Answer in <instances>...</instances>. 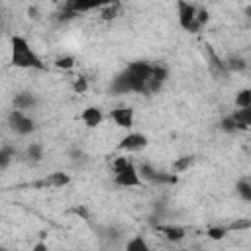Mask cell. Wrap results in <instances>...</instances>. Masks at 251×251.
Here are the masks:
<instances>
[{"instance_id": "4fadbf2b", "label": "cell", "mask_w": 251, "mask_h": 251, "mask_svg": "<svg viewBox=\"0 0 251 251\" xmlns=\"http://www.w3.org/2000/svg\"><path fill=\"white\" fill-rule=\"evenodd\" d=\"M235 108L241 110V108H251V90L249 88H243L235 94Z\"/></svg>"}, {"instance_id": "30bf717a", "label": "cell", "mask_w": 251, "mask_h": 251, "mask_svg": "<svg viewBox=\"0 0 251 251\" xmlns=\"http://www.w3.org/2000/svg\"><path fill=\"white\" fill-rule=\"evenodd\" d=\"M37 104L35 96L29 92H20L14 96V110H22V112H29L33 106Z\"/></svg>"}, {"instance_id": "ba28073f", "label": "cell", "mask_w": 251, "mask_h": 251, "mask_svg": "<svg viewBox=\"0 0 251 251\" xmlns=\"http://www.w3.org/2000/svg\"><path fill=\"white\" fill-rule=\"evenodd\" d=\"M71 182V176L67 175V173H63V171H57V173H49L41 182H39V186H49V188H63V186H67Z\"/></svg>"}, {"instance_id": "52a82bcc", "label": "cell", "mask_w": 251, "mask_h": 251, "mask_svg": "<svg viewBox=\"0 0 251 251\" xmlns=\"http://www.w3.org/2000/svg\"><path fill=\"white\" fill-rule=\"evenodd\" d=\"M78 120L82 122L84 127H88V129H96V127L104 122V112H102L98 106H86V108L78 114Z\"/></svg>"}, {"instance_id": "44dd1931", "label": "cell", "mask_w": 251, "mask_h": 251, "mask_svg": "<svg viewBox=\"0 0 251 251\" xmlns=\"http://www.w3.org/2000/svg\"><path fill=\"white\" fill-rule=\"evenodd\" d=\"M222 129L227 131V133H235V131H239V127H237V124L233 122L231 116H227V118L222 120Z\"/></svg>"}, {"instance_id": "5bb4252c", "label": "cell", "mask_w": 251, "mask_h": 251, "mask_svg": "<svg viewBox=\"0 0 251 251\" xmlns=\"http://www.w3.org/2000/svg\"><path fill=\"white\" fill-rule=\"evenodd\" d=\"M25 155H27L31 161H41V159L45 157V149H43V145H41V143L33 141V143H29V145H27Z\"/></svg>"}, {"instance_id": "ac0fdd59", "label": "cell", "mask_w": 251, "mask_h": 251, "mask_svg": "<svg viewBox=\"0 0 251 251\" xmlns=\"http://www.w3.org/2000/svg\"><path fill=\"white\" fill-rule=\"evenodd\" d=\"M55 67L61 69V71H71L75 67V59L71 55H61L55 59Z\"/></svg>"}, {"instance_id": "7a4b0ae2", "label": "cell", "mask_w": 251, "mask_h": 251, "mask_svg": "<svg viewBox=\"0 0 251 251\" xmlns=\"http://www.w3.org/2000/svg\"><path fill=\"white\" fill-rule=\"evenodd\" d=\"M176 14H178V24L184 31L198 33L204 29V25L210 20V14L204 6L192 4V2H176Z\"/></svg>"}, {"instance_id": "5b68a950", "label": "cell", "mask_w": 251, "mask_h": 251, "mask_svg": "<svg viewBox=\"0 0 251 251\" xmlns=\"http://www.w3.org/2000/svg\"><path fill=\"white\" fill-rule=\"evenodd\" d=\"M147 145H149V139H147L145 133H141V131H127V133L120 139V143L116 145V149H118V153L129 155V153H139V151H143Z\"/></svg>"}, {"instance_id": "d6986e66", "label": "cell", "mask_w": 251, "mask_h": 251, "mask_svg": "<svg viewBox=\"0 0 251 251\" xmlns=\"http://www.w3.org/2000/svg\"><path fill=\"white\" fill-rule=\"evenodd\" d=\"M192 163H194V157H180L173 163V171L175 173H184Z\"/></svg>"}, {"instance_id": "6da1fadb", "label": "cell", "mask_w": 251, "mask_h": 251, "mask_svg": "<svg viewBox=\"0 0 251 251\" xmlns=\"http://www.w3.org/2000/svg\"><path fill=\"white\" fill-rule=\"evenodd\" d=\"M10 63L16 69H45L41 57L35 53V49L29 45V41L24 35H12L10 37Z\"/></svg>"}, {"instance_id": "277c9868", "label": "cell", "mask_w": 251, "mask_h": 251, "mask_svg": "<svg viewBox=\"0 0 251 251\" xmlns=\"http://www.w3.org/2000/svg\"><path fill=\"white\" fill-rule=\"evenodd\" d=\"M112 182L120 188H139L143 184V180L139 176V171H137V165L133 161L127 163L124 169L112 173Z\"/></svg>"}, {"instance_id": "8992f818", "label": "cell", "mask_w": 251, "mask_h": 251, "mask_svg": "<svg viewBox=\"0 0 251 251\" xmlns=\"http://www.w3.org/2000/svg\"><path fill=\"white\" fill-rule=\"evenodd\" d=\"M110 120H112L118 127L131 131V127H133V124H135V112H133L131 106H118V108L110 110Z\"/></svg>"}, {"instance_id": "ffe728a7", "label": "cell", "mask_w": 251, "mask_h": 251, "mask_svg": "<svg viewBox=\"0 0 251 251\" xmlns=\"http://www.w3.org/2000/svg\"><path fill=\"white\" fill-rule=\"evenodd\" d=\"M14 159V151L10 147H0V169H6Z\"/></svg>"}, {"instance_id": "e0dca14e", "label": "cell", "mask_w": 251, "mask_h": 251, "mask_svg": "<svg viewBox=\"0 0 251 251\" xmlns=\"http://www.w3.org/2000/svg\"><path fill=\"white\" fill-rule=\"evenodd\" d=\"M71 88L75 94H84L88 90V80L84 76H75L73 82H71Z\"/></svg>"}, {"instance_id": "2e32d148", "label": "cell", "mask_w": 251, "mask_h": 251, "mask_svg": "<svg viewBox=\"0 0 251 251\" xmlns=\"http://www.w3.org/2000/svg\"><path fill=\"white\" fill-rule=\"evenodd\" d=\"M118 14H120V4H106V6H102L100 18L108 22V20H114V18H118Z\"/></svg>"}, {"instance_id": "9c48e42d", "label": "cell", "mask_w": 251, "mask_h": 251, "mask_svg": "<svg viewBox=\"0 0 251 251\" xmlns=\"http://www.w3.org/2000/svg\"><path fill=\"white\" fill-rule=\"evenodd\" d=\"M159 231H161V235H163L167 241H171V243H178V241H182V239L186 237V229H184L182 226L167 224V226H161Z\"/></svg>"}, {"instance_id": "3957f363", "label": "cell", "mask_w": 251, "mask_h": 251, "mask_svg": "<svg viewBox=\"0 0 251 251\" xmlns=\"http://www.w3.org/2000/svg\"><path fill=\"white\" fill-rule=\"evenodd\" d=\"M6 124L16 135H22V137L33 133L35 129V120L31 118V114L22 110H10L6 116Z\"/></svg>"}, {"instance_id": "9a60e30c", "label": "cell", "mask_w": 251, "mask_h": 251, "mask_svg": "<svg viewBox=\"0 0 251 251\" xmlns=\"http://www.w3.org/2000/svg\"><path fill=\"white\" fill-rule=\"evenodd\" d=\"M227 227L226 226H210L208 229H206V235L212 239V241H220V239H224L226 235H227Z\"/></svg>"}, {"instance_id": "8fae6325", "label": "cell", "mask_w": 251, "mask_h": 251, "mask_svg": "<svg viewBox=\"0 0 251 251\" xmlns=\"http://www.w3.org/2000/svg\"><path fill=\"white\" fill-rule=\"evenodd\" d=\"M124 251H153V247L149 245V241L143 235H133L126 241Z\"/></svg>"}, {"instance_id": "603a6c76", "label": "cell", "mask_w": 251, "mask_h": 251, "mask_svg": "<svg viewBox=\"0 0 251 251\" xmlns=\"http://www.w3.org/2000/svg\"><path fill=\"white\" fill-rule=\"evenodd\" d=\"M0 251H8V249H6V247H2V245H0Z\"/></svg>"}, {"instance_id": "7c38bea8", "label": "cell", "mask_w": 251, "mask_h": 251, "mask_svg": "<svg viewBox=\"0 0 251 251\" xmlns=\"http://www.w3.org/2000/svg\"><path fill=\"white\" fill-rule=\"evenodd\" d=\"M235 194H237L241 200H245V202L251 200V178H249V176H241V178L235 182Z\"/></svg>"}, {"instance_id": "7402d4cb", "label": "cell", "mask_w": 251, "mask_h": 251, "mask_svg": "<svg viewBox=\"0 0 251 251\" xmlns=\"http://www.w3.org/2000/svg\"><path fill=\"white\" fill-rule=\"evenodd\" d=\"M31 251H49V249H47V243H43V241H37V243L31 247Z\"/></svg>"}]
</instances>
